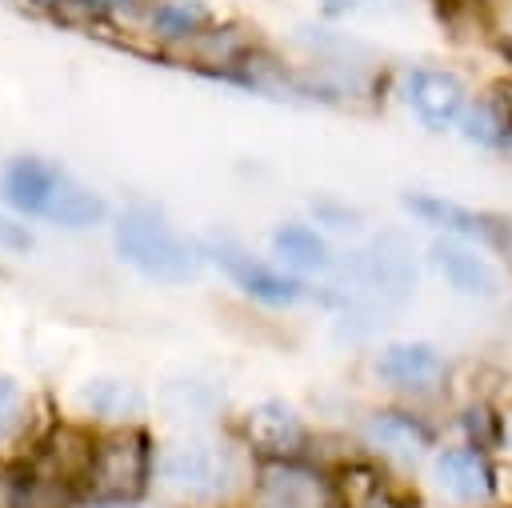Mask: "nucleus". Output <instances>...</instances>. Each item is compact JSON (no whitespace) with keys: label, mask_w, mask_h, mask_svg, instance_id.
Wrapping results in <instances>:
<instances>
[{"label":"nucleus","mask_w":512,"mask_h":508,"mask_svg":"<svg viewBox=\"0 0 512 508\" xmlns=\"http://www.w3.org/2000/svg\"><path fill=\"white\" fill-rule=\"evenodd\" d=\"M460 136L484 152H512V100L508 96H476L460 116Z\"/></svg>","instance_id":"nucleus-15"},{"label":"nucleus","mask_w":512,"mask_h":508,"mask_svg":"<svg viewBox=\"0 0 512 508\" xmlns=\"http://www.w3.org/2000/svg\"><path fill=\"white\" fill-rule=\"evenodd\" d=\"M256 508H344V500H340V488L324 472L288 456V460L260 464Z\"/></svg>","instance_id":"nucleus-6"},{"label":"nucleus","mask_w":512,"mask_h":508,"mask_svg":"<svg viewBox=\"0 0 512 508\" xmlns=\"http://www.w3.org/2000/svg\"><path fill=\"white\" fill-rule=\"evenodd\" d=\"M376 376L408 396H432L444 388L452 364L444 356V348H436L432 340H396L388 348H380L376 356Z\"/></svg>","instance_id":"nucleus-9"},{"label":"nucleus","mask_w":512,"mask_h":508,"mask_svg":"<svg viewBox=\"0 0 512 508\" xmlns=\"http://www.w3.org/2000/svg\"><path fill=\"white\" fill-rule=\"evenodd\" d=\"M24 416H28L24 392H20L8 376H0V436H12V432L24 424Z\"/></svg>","instance_id":"nucleus-20"},{"label":"nucleus","mask_w":512,"mask_h":508,"mask_svg":"<svg viewBox=\"0 0 512 508\" xmlns=\"http://www.w3.org/2000/svg\"><path fill=\"white\" fill-rule=\"evenodd\" d=\"M400 204L416 220L440 228L444 236H460V240H472V244L496 248V252L512 248V224H504L492 212H476V208L448 200V196H436V192H408V196H400Z\"/></svg>","instance_id":"nucleus-7"},{"label":"nucleus","mask_w":512,"mask_h":508,"mask_svg":"<svg viewBox=\"0 0 512 508\" xmlns=\"http://www.w3.org/2000/svg\"><path fill=\"white\" fill-rule=\"evenodd\" d=\"M60 184H64V172L56 164L36 160V156H20L4 172V200L28 216H44L48 204L56 200Z\"/></svg>","instance_id":"nucleus-14"},{"label":"nucleus","mask_w":512,"mask_h":508,"mask_svg":"<svg viewBox=\"0 0 512 508\" xmlns=\"http://www.w3.org/2000/svg\"><path fill=\"white\" fill-rule=\"evenodd\" d=\"M204 24H208V8L200 0H164L152 12V28L168 40L196 36V32H204Z\"/></svg>","instance_id":"nucleus-19"},{"label":"nucleus","mask_w":512,"mask_h":508,"mask_svg":"<svg viewBox=\"0 0 512 508\" xmlns=\"http://www.w3.org/2000/svg\"><path fill=\"white\" fill-rule=\"evenodd\" d=\"M428 260L436 276L448 284L452 296L472 300V304H496L504 296V272L488 256V248L460 240V236H440L428 244Z\"/></svg>","instance_id":"nucleus-4"},{"label":"nucleus","mask_w":512,"mask_h":508,"mask_svg":"<svg viewBox=\"0 0 512 508\" xmlns=\"http://www.w3.org/2000/svg\"><path fill=\"white\" fill-rule=\"evenodd\" d=\"M244 436L264 460H288L308 444V428L300 412L284 400H260L244 416Z\"/></svg>","instance_id":"nucleus-12"},{"label":"nucleus","mask_w":512,"mask_h":508,"mask_svg":"<svg viewBox=\"0 0 512 508\" xmlns=\"http://www.w3.org/2000/svg\"><path fill=\"white\" fill-rule=\"evenodd\" d=\"M328 12H348V8H356V4H364V0H320Z\"/></svg>","instance_id":"nucleus-23"},{"label":"nucleus","mask_w":512,"mask_h":508,"mask_svg":"<svg viewBox=\"0 0 512 508\" xmlns=\"http://www.w3.org/2000/svg\"><path fill=\"white\" fill-rule=\"evenodd\" d=\"M116 252L148 280H168V284L192 280L200 268L196 248L184 236H176L168 220L148 204H132L116 220Z\"/></svg>","instance_id":"nucleus-1"},{"label":"nucleus","mask_w":512,"mask_h":508,"mask_svg":"<svg viewBox=\"0 0 512 508\" xmlns=\"http://www.w3.org/2000/svg\"><path fill=\"white\" fill-rule=\"evenodd\" d=\"M352 280H356V292L368 296L372 304L400 308L416 292V256L408 236L400 232L372 236L352 260Z\"/></svg>","instance_id":"nucleus-3"},{"label":"nucleus","mask_w":512,"mask_h":508,"mask_svg":"<svg viewBox=\"0 0 512 508\" xmlns=\"http://www.w3.org/2000/svg\"><path fill=\"white\" fill-rule=\"evenodd\" d=\"M0 248H8V252H24V248H32V236H28L20 224H12L8 216H0Z\"/></svg>","instance_id":"nucleus-21"},{"label":"nucleus","mask_w":512,"mask_h":508,"mask_svg":"<svg viewBox=\"0 0 512 508\" xmlns=\"http://www.w3.org/2000/svg\"><path fill=\"white\" fill-rule=\"evenodd\" d=\"M44 220L52 224H64V228H88V224H100L104 220V200L96 192H88L84 184H76L72 176H64L56 200L48 204Z\"/></svg>","instance_id":"nucleus-17"},{"label":"nucleus","mask_w":512,"mask_h":508,"mask_svg":"<svg viewBox=\"0 0 512 508\" xmlns=\"http://www.w3.org/2000/svg\"><path fill=\"white\" fill-rule=\"evenodd\" d=\"M92 4L112 8V12H136V8H140V0H92Z\"/></svg>","instance_id":"nucleus-22"},{"label":"nucleus","mask_w":512,"mask_h":508,"mask_svg":"<svg viewBox=\"0 0 512 508\" xmlns=\"http://www.w3.org/2000/svg\"><path fill=\"white\" fill-rule=\"evenodd\" d=\"M432 480L452 504H464V508H488L500 492L488 448L468 444V440L432 452Z\"/></svg>","instance_id":"nucleus-5"},{"label":"nucleus","mask_w":512,"mask_h":508,"mask_svg":"<svg viewBox=\"0 0 512 508\" xmlns=\"http://www.w3.org/2000/svg\"><path fill=\"white\" fill-rule=\"evenodd\" d=\"M368 444L392 460H404V464H416L432 452L436 436L432 428L416 416V412H400V408H384V412H372L368 416V428H364Z\"/></svg>","instance_id":"nucleus-13"},{"label":"nucleus","mask_w":512,"mask_h":508,"mask_svg":"<svg viewBox=\"0 0 512 508\" xmlns=\"http://www.w3.org/2000/svg\"><path fill=\"white\" fill-rule=\"evenodd\" d=\"M100 508H128V500H108V504H100Z\"/></svg>","instance_id":"nucleus-24"},{"label":"nucleus","mask_w":512,"mask_h":508,"mask_svg":"<svg viewBox=\"0 0 512 508\" xmlns=\"http://www.w3.org/2000/svg\"><path fill=\"white\" fill-rule=\"evenodd\" d=\"M404 104L428 132H448L468 108V88L448 68H412L404 76Z\"/></svg>","instance_id":"nucleus-10"},{"label":"nucleus","mask_w":512,"mask_h":508,"mask_svg":"<svg viewBox=\"0 0 512 508\" xmlns=\"http://www.w3.org/2000/svg\"><path fill=\"white\" fill-rule=\"evenodd\" d=\"M272 252L292 272H328L332 268V252H328L324 236L308 224H280L272 232Z\"/></svg>","instance_id":"nucleus-16"},{"label":"nucleus","mask_w":512,"mask_h":508,"mask_svg":"<svg viewBox=\"0 0 512 508\" xmlns=\"http://www.w3.org/2000/svg\"><path fill=\"white\" fill-rule=\"evenodd\" d=\"M236 456L212 440H184L160 456V480L168 492L192 504H212L236 488Z\"/></svg>","instance_id":"nucleus-2"},{"label":"nucleus","mask_w":512,"mask_h":508,"mask_svg":"<svg viewBox=\"0 0 512 508\" xmlns=\"http://www.w3.org/2000/svg\"><path fill=\"white\" fill-rule=\"evenodd\" d=\"M212 256H216V264H220L252 300H260V304L288 308V304H300V300L308 296V288H304L296 276H288V272H280V268H272V264H260L256 256H248V252H244L240 244H232V240L212 244Z\"/></svg>","instance_id":"nucleus-11"},{"label":"nucleus","mask_w":512,"mask_h":508,"mask_svg":"<svg viewBox=\"0 0 512 508\" xmlns=\"http://www.w3.org/2000/svg\"><path fill=\"white\" fill-rule=\"evenodd\" d=\"M148 464H152L148 436L144 432H116L92 448L88 480L104 500H132L144 492Z\"/></svg>","instance_id":"nucleus-8"},{"label":"nucleus","mask_w":512,"mask_h":508,"mask_svg":"<svg viewBox=\"0 0 512 508\" xmlns=\"http://www.w3.org/2000/svg\"><path fill=\"white\" fill-rule=\"evenodd\" d=\"M36 4H52V0H36Z\"/></svg>","instance_id":"nucleus-25"},{"label":"nucleus","mask_w":512,"mask_h":508,"mask_svg":"<svg viewBox=\"0 0 512 508\" xmlns=\"http://www.w3.org/2000/svg\"><path fill=\"white\" fill-rule=\"evenodd\" d=\"M80 404L96 416H108V420H128L140 412L144 396L128 384V380H112V376H100V380H88L80 388Z\"/></svg>","instance_id":"nucleus-18"}]
</instances>
